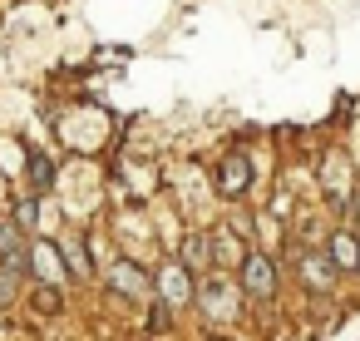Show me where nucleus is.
<instances>
[{
    "label": "nucleus",
    "mask_w": 360,
    "mask_h": 341,
    "mask_svg": "<svg viewBox=\"0 0 360 341\" xmlns=\"http://www.w3.org/2000/svg\"><path fill=\"white\" fill-rule=\"evenodd\" d=\"M242 277H247V292L252 297H271V267H266V257H247V267H242Z\"/></svg>",
    "instance_id": "f257e3e1"
},
{
    "label": "nucleus",
    "mask_w": 360,
    "mask_h": 341,
    "mask_svg": "<svg viewBox=\"0 0 360 341\" xmlns=\"http://www.w3.org/2000/svg\"><path fill=\"white\" fill-rule=\"evenodd\" d=\"M114 287L119 292H148V277L139 267H114Z\"/></svg>",
    "instance_id": "f03ea898"
},
{
    "label": "nucleus",
    "mask_w": 360,
    "mask_h": 341,
    "mask_svg": "<svg viewBox=\"0 0 360 341\" xmlns=\"http://www.w3.org/2000/svg\"><path fill=\"white\" fill-rule=\"evenodd\" d=\"M242 178H247V163H242V159H232V163L222 168V183H227V188H237Z\"/></svg>",
    "instance_id": "7ed1b4c3"
},
{
    "label": "nucleus",
    "mask_w": 360,
    "mask_h": 341,
    "mask_svg": "<svg viewBox=\"0 0 360 341\" xmlns=\"http://www.w3.org/2000/svg\"><path fill=\"white\" fill-rule=\"evenodd\" d=\"M30 173H35V183H50V163H45V159H35V168H30Z\"/></svg>",
    "instance_id": "20e7f679"
}]
</instances>
